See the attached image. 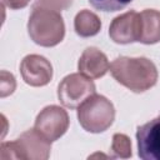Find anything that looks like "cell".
<instances>
[{"label":"cell","mask_w":160,"mask_h":160,"mask_svg":"<svg viewBox=\"0 0 160 160\" xmlns=\"http://www.w3.org/2000/svg\"><path fill=\"white\" fill-rule=\"evenodd\" d=\"M16 88V81L12 74L2 70L1 71V80H0V90H1V98H5L14 92Z\"/></svg>","instance_id":"16"},{"label":"cell","mask_w":160,"mask_h":160,"mask_svg":"<svg viewBox=\"0 0 160 160\" xmlns=\"http://www.w3.org/2000/svg\"><path fill=\"white\" fill-rule=\"evenodd\" d=\"M112 78L134 92H144L158 81V69L146 58H116L110 65Z\"/></svg>","instance_id":"1"},{"label":"cell","mask_w":160,"mask_h":160,"mask_svg":"<svg viewBox=\"0 0 160 160\" xmlns=\"http://www.w3.org/2000/svg\"><path fill=\"white\" fill-rule=\"evenodd\" d=\"M141 32L140 42L151 45L160 41V11L146 9L140 12Z\"/></svg>","instance_id":"11"},{"label":"cell","mask_w":160,"mask_h":160,"mask_svg":"<svg viewBox=\"0 0 160 160\" xmlns=\"http://www.w3.org/2000/svg\"><path fill=\"white\" fill-rule=\"evenodd\" d=\"M28 32L31 40L44 48H51L62 41L65 24L59 11L32 6L28 21Z\"/></svg>","instance_id":"2"},{"label":"cell","mask_w":160,"mask_h":160,"mask_svg":"<svg viewBox=\"0 0 160 160\" xmlns=\"http://www.w3.org/2000/svg\"><path fill=\"white\" fill-rule=\"evenodd\" d=\"M138 154L142 160H160V116L138 128Z\"/></svg>","instance_id":"8"},{"label":"cell","mask_w":160,"mask_h":160,"mask_svg":"<svg viewBox=\"0 0 160 160\" xmlns=\"http://www.w3.org/2000/svg\"><path fill=\"white\" fill-rule=\"evenodd\" d=\"M132 0H89V2L101 11H119L126 8Z\"/></svg>","instance_id":"14"},{"label":"cell","mask_w":160,"mask_h":160,"mask_svg":"<svg viewBox=\"0 0 160 160\" xmlns=\"http://www.w3.org/2000/svg\"><path fill=\"white\" fill-rule=\"evenodd\" d=\"M0 159L1 160H10V159H20L21 160L20 146H19L16 140L1 144V146H0Z\"/></svg>","instance_id":"15"},{"label":"cell","mask_w":160,"mask_h":160,"mask_svg":"<svg viewBox=\"0 0 160 160\" xmlns=\"http://www.w3.org/2000/svg\"><path fill=\"white\" fill-rule=\"evenodd\" d=\"M72 4V0H35L34 6H41L55 11L66 10Z\"/></svg>","instance_id":"17"},{"label":"cell","mask_w":160,"mask_h":160,"mask_svg":"<svg viewBox=\"0 0 160 160\" xmlns=\"http://www.w3.org/2000/svg\"><path fill=\"white\" fill-rule=\"evenodd\" d=\"M111 150L114 152L115 158H122L128 159L131 156V141L128 135L125 134H114L112 142H111Z\"/></svg>","instance_id":"13"},{"label":"cell","mask_w":160,"mask_h":160,"mask_svg":"<svg viewBox=\"0 0 160 160\" xmlns=\"http://www.w3.org/2000/svg\"><path fill=\"white\" fill-rule=\"evenodd\" d=\"M75 32L81 38H90L96 35L101 29V21L96 14L90 10H81L76 14L74 20Z\"/></svg>","instance_id":"12"},{"label":"cell","mask_w":160,"mask_h":160,"mask_svg":"<svg viewBox=\"0 0 160 160\" xmlns=\"http://www.w3.org/2000/svg\"><path fill=\"white\" fill-rule=\"evenodd\" d=\"M78 69L79 72L89 79H99L108 72L110 64L106 55L101 50L96 48H88L79 59Z\"/></svg>","instance_id":"10"},{"label":"cell","mask_w":160,"mask_h":160,"mask_svg":"<svg viewBox=\"0 0 160 160\" xmlns=\"http://www.w3.org/2000/svg\"><path fill=\"white\" fill-rule=\"evenodd\" d=\"M1 1H2V5L8 6L9 9H12V10L22 9V8L28 6L30 2V0H1Z\"/></svg>","instance_id":"18"},{"label":"cell","mask_w":160,"mask_h":160,"mask_svg":"<svg viewBox=\"0 0 160 160\" xmlns=\"http://www.w3.org/2000/svg\"><path fill=\"white\" fill-rule=\"evenodd\" d=\"M22 80L30 86H45L52 79V66L50 61L38 54L26 55L20 64Z\"/></svg>","instance_id":"7"},{"label":"cell","mask_w":160,"mask_h":160,"mask_svg":"<svg viewBox=\"0 0 160 160\" xmlns=\"http://www.w3.org/2000/svg\"><path fill=\"white\" fill-rule=\"evenodd\" d=\"M94 94L95 84L81 72L65 76L58 88V98L60 102L69 109L79 108L89 96Z\"/></svg>","instance_id":"4"},{"label":"cell","mask_w":160,"mask_h":160,"mask_svg":"<svg viewBox=\"0 0 160 160\" xmlns=\"http://www.w3.org/2000/svg\"><path fill=\"white\" fill-rule=\"evenodd\" d=\"M16 141L20 146L21 160H46L50 156L51 141L35 128L22 132Z\"/></svg>","instance_id":"9"},{"label":"cell","mask_w":160,"mask_h":160,"mask_svg":"<svg viewBox=\"0 0 160 160\" xmlns=\"http://www.w3.org/2000/svg\"><path fill=\"white\" fill-rule=\"evenodd\" d=\"M140 12L134 10L116 16L109 28V36L116 44H130L140 40Z\"/></svg>","instance_id":"6"},{"label":"cell","mask_w":160,"mask_h":160,"mask_svg":"<svg viewBox=\"0 0 160 160\" xmlns=\"http://www.w3.org/2000/svg\"><path fill=\"white\" fill-rule=\"evenodd\" d=\"M34 128L50 141H55L66 132L69 128V115L62 108L49 105L38 114Z\"/></svg>","instance_id":"5"},{"label":"cell","mask_w":160,"mask_h":160,"mask_svg":"<svg viewBox=\"0 0 160 160\" xmlns=\"http://www.w3.org/2000/svg\"><path fill=\"white\" fill-rule=\"evenodd\" d=\"M115 119L112 102L102 95L89 96L78 109V120L81 128L89 132L99 134L108 130Z\"/></svg>","instance_id":"3"}]
</instances>
